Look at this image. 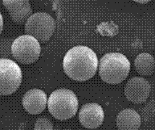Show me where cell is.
<instances>
[{
    "label": "cell",
    "instance_id": "obj_6",
    "mask_svg": "<svg viewBox=\"0 0 155 130\" xmlns=\"http://www.w3.org/2000/svg\"><path fill=\"white\" fill-rule=\"evenodd\" d=\"M41 52L40 44L31 36L23 35L15 40L12 46V55L22 64H31L38 60Z\"/></svg>",
    "mask_w": 155,
    "mask_h": 130
},
{
    "label": "cell",
    "instance_id": "obj_13",
    "mask_svg": "<svg viewBox=\"0 0 155 130\" xmlns=\"http://www.w3.org/2000/svg\"><path fill=\"white\" fill-rule=\"evenodd\" d=\"M34 130H53V125L48 118L41 117L35 122Z\"/></svg>",
    "mask_w": 155,
    "mask_h": 130
},
{
    "label": "cell",
    "instance_id": "obj_14",
    "mask_svg": "<svg viewBox=\"0 0 155 130\" xmlns=\"http://www.w3.org/2000/svg\"><path fill=\"white\" fill-rule=\"evenodd\" d=\"M2 28H3V19H2V14L0 13V34L2 33Z\"/></svg>",
    "mask_w": 155,
    "mask_h": 130
},
{
    "label": "cell",
    "instance_id": "obj_8",
    "mask_svg": "<svg viewBox=\"0 0 155 130\" xmlns=\"http://www.w3.org/2000/svg\"><path fill=\"white\" fill-rule=\"evenodd\" d=\"M104 114L101 106L96 103L86 104L79 112V121L86 128L94 129L101 126L104 121Z\"/></svg>",
    "mask_w": 155,
    "mask_h": 130
},
{
    "label": "cell",
    "instance_id": "obj_5",
    "mask_svg": "<svg viewBox=\"0 0 155 130\" xmlns=\"http://www.w3.org/2000/svg\"><path fill=\"white\" fill-rule=\"evenodd\" d=\"M22 83V70L16 62L0 59V95H9L18 90Z\"/></svg>",
    "mask_w": 155,
    "mask_h": 130
},
{
    "label": "cell",
    "instance_id": "obj_4",
    "mask_svg": "<svg viewBox=\"0 0 155 130\" xmlns=\"http://www.w3.org/2000/svg\"><path fill=\"white\" fill-rule=\"evenodd\" d=\"M56 21L48 13L38 12L26 21L25 32L40 43L48 41L56 30Z\"/></svg>",
    "mask_w": 155,
    "mask_h": 130
},
{
    "label": "cell",
    "instance_id": "obj_12",
    "mask_svg": "<svg viewBox=\"0 0 155 130\" xmlns=\"http://www.w3.org/2000/svg\"><path fill=\"white\" fill-rule=\"evenodd\" d=\"M134 65L138 74L143 76H150L154 72V58L146 53L139 54L135 59Z\"/></svg>",
    "mask_w": 155,
    "mask_h": 130
},
{
    "label": "cell",
    "instance_id": "obj_1",
    "mask_svg": "<svg viewBox=\"0 0 155 130\" xmlns=\"http://www.w3.org/2000/svg\"><path fill=\"white\" fill-rule=\"evenodd\" d=\"M98 66L97 54L93 49L78 45L65 54L63 67L65 74L75 81L84 82L92 79Z\"/></svg>",
    "mask_w": 155,
    "mask_h": 130
},
{
    "label": "cell",
    "instance_id": "obj_10",
    "mask_svg": "<svg viewBox=\"0 0 155 130\" xmlns=\"http://www.w3.org/2000/svg\"><path fill=\"white\" fill-rule=\"evenodd\" d=\"M48 102L46 93L39 89H31L23 95V106L31 115L40 114L45 109Z\"/></svg>",
    "mask_w": 155,
    "mask_h": 130
},
{
    "label": "cell",
    "instance_id": "obj_15",
    "mask_svg": "<svg viewBox=\"0 0 155 130\" xmlns=\"http://www.w3.org/2000/svg\"><path fill=\"white\" fill-rule=\"evenodd\" d=\"M134 1L138 2V3H147V2H150L151 0H134Z\"/></svg>",
    "mask_w": 155,
    "mask_h": 130
},
{
    "label": "cell",
    "instance_id": "obj_11",
    "mask_svg": "<svg viewBox=\"0 0 155 130\" xmlns=\"http://www.w3.org/2000/svg\"><path fill=\"white\" fill-rule=\"evenodd\" d=\"M141 123L140 115L130 108L121 111L117 117V126L119 130H138Z\"/></svg>",
    "mask_w": 155,
    "mask_h": 130
},
{
    "label": "cell",
    "instance_id": "obj_2",
    "mask_svg": "<svg viewBox=\"0 0 155 130\" xmlns=\"http://www.w3.org/2000/svg\"><path fill=\"white\" fill-rule=\"evenodd\" d=\"M130 70V61L119 53L105 54L99 61L100 77L109 84L120 83L127 78Z\"/></svg>",
    "mask_w": 155,
    "mask_h": 130
},
{
    "label": "cell",
    "instance_id": "obj_3",
    "mask_svg": "<svg viewBox=\"0 0 155 130\" xmlns=\"http://www.w3.org/2000/svg\"><path fill=\"white\" fill-rule=\"evenodd\" d=\"M50 113L59 121L73 117L78 110V100L75 93L65 88L51 93L48 101Z\"/></svg>",
    "mask_w": 155,
    "mask_h": 130
},
{
    "label": "cell",
    "instance_id": "obj_7",
    "mask_svg": "<svg viewBox=\"0 0 155 130\" xmlns=\"http://www.w3.org/2000/svg\"><path fill=\"white\" fill-rule=\"evenodd\" d=\"M151 91L150 84L147 80L140 77L130 79L125 86V95L128 100L134 104L146 102Z\"/></svg>",
    "mask_w": 155,
    "mask_h": 130
},
{
    "label": "cell",
    "instance_id": "obj_9",
    "mask_svg": "<svg viewBox=\"0 0 155 130\" xmlns=\"http://www.w3.org/2000/svg\"><path fill=\"white\" fill-rule=\"evenodd\" d=\"M10 16L17 24H23L31 16L32 9L29 0H2Z\"/></svg>",
    "mask_w": 155,
    "mask_h": 130
}]
</instances>
